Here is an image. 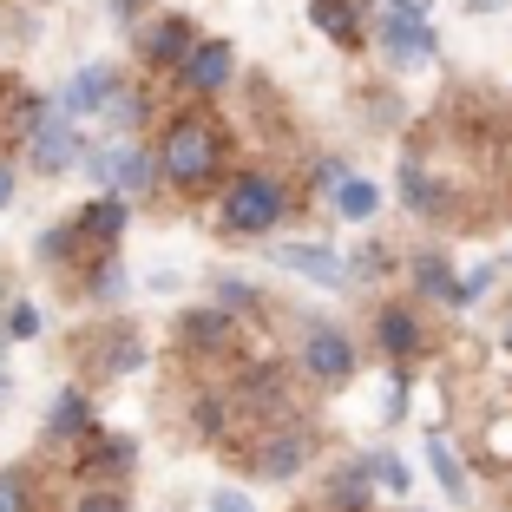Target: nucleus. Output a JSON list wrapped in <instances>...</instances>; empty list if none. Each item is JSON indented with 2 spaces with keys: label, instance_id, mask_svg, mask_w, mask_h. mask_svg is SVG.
I'll return each instance as SVG.
<instances>
[{
  "label": "nucleus",
  "instance_id": "f257e3e1",
  "mask_svg": "<svg viewBox=\"0 0 512 512\" xmlns=\"http://www.w3.org/2000/svg\"><path fill=\"white\" fill-rule=\"evenodd\" d=\"M224 165V132H217L204 112H178L158 138V178L165 184H204Z\"/></svg>",
  "mask_w": 512,
  "mask_h": 512
},
{
  "label": "nucleus",
  "instance_id": "f03ea898",
  "mask_svg": "<svg viewBox=\"0 0 512 512\" xmlns=\"http://www.w3.org/2000/svg\"><path fill=\"white\" fill-rule=\"evenodd\" d=\"M289 211V191L270 178V171H243V178L224 184V204H217V224L230 230V237H263V230H276Z\"/></svg>",
  "mask_w": 512,
  "mask_h": 512
},
{
  "label": "nucleus",
  "instance_id": "7ed1b4c3",
  "mask_svg": "<svg viewBox=\"0 0 512 512\" xmlns=\"http://www.w3.org/2000/svg\"><path fill=\"white\" fill-rule=\"evenodd\" d=\"M440 53V33L427 27V14H381V60L394 73H421Z\"/></svg>",
  "mask_w": 512,
  "mask_h": 512
},
{
  "label": "nucleus",
  "instance_id": "20e7f679",
  "mask_svg": "<svg viewBox=\"0 0 512 512\" xmlns=\"http://www.w3.org/2000/svg\"><path fill=\"white\" fill-rule=\"evenodd\" d=\"M302 368L316 381H329V388H342V381L355 375V342H348L342 329H329V322H316V329L302 335Z\"/></svg>",
  "mask_w": 512,
  "mask_h": 512
},
{
  "label": "nucleus",
  "instance_id": "39448f33",
  "mask_svg": "<svg viewBox=\"0 0 512 512\" xmlns=\"http://www.w3.org/2000/svg\"><path fill=\"white\" fill-rule=\"evenodd\" d=\"M309 453H316V440H309V427H276V434L256 440L250 467L263 473V480H289V473L309 467Z\"/></svg>",
  "mask_w": 512,
  "mask_h": 512
},
{
  "label": "nucleus",
  "instance_id": "423d86ee",
  "mask_svg": "<svg viewBox=\"0 0 512 512\" xmlns=\"http://www.w3.org/2000/svg\"><path fill=\"white\" fill-rule=\"evenodd\" d=\"M112 99H119V73H112V66H86V73H73L60 86L53 106H60L66 119H92V112H106Z\"/></svg>",
  "mask_w": 512,
  "mask_h": 512
},
{
  "label": "nucleus",
  "instance_id": "0eeeda50",
  "mask_svg": "<svg viewBox=\"0 0 512 512\" xmlns=\"http://www.w3.org/2000/svg\"><path fill=\"white\" fill-rule=\"evenodd\" d=\"M79 158V119H66L60 106H46L33 125V165L40 171H66Z\"/></svg>",
  "mask_w": 512,
  "mask_h": 512
},
{
  "label": "nucleus",
  "instance_id": "6e6552de",
  "mask_svg": "<svg viewBox=\"0 0 512 512\" xmlns=\"http://www.w3.org/2000/svg\"><path fill=\"white\" fill-rule=\"evenodd\" d=\"M92 171H99V178H106L119 197H138V191L151 184V158L132 145V138H119V145H99V151H92Z\"/></svg>",
  "mask_w": 512,
  "mask_h": 512
},
{
  "label": "nucleus",
  "instance_id": "1a4fd4ad",
  "mask_svg": "<svg viewBox=\"0 0 512 512\" xmlns=\"http://www.w3.org/2000/svg\"><path fill=\"white\" fill-rule=\"evenodd\" d=\"M276 270H296V276H309V283H322V289L348 283V263L329 250V243H276Z\"/></svg>",
  "mask_w": 512,
  "mask_h": 512
},
{
  "label": "nucleus",
  "instance_id": "9d476101",
  "mask_svg": "<svg viewBox=\"0 0 512 512\" xmlns=\"http://www.w3.org/2000/svg\"><path fill=\"white\" fill-rule=\"evenodd\" d=\"M178 73H184V92H197V99H204V92H224V86H230V73H237V53H230L224 40H197L191 60H184Z\"/></svg>",
  "mask_w": 512,
  "mask_h": 512
},
{
  "label": "nucleus",
  "instance_id": "9b49d317",
  "mask_svg": "<svg viewBox=\"0 0 512 512\" xmlns=\"http://www.w3.org/2000/svg\"><path fill=\"white\" fill-rule=\"evenodd\" d=\"M125 197L119 191H106V197H92L86 211H79V224L66 230V243H92V250H106V243H119V230H125Z\"/></svg>",
  "mask_w": 512,
  "mask_h": 512
},
{
  "label": "nucleus",
  "instance_id": "f8f14e48",
  "mask_svg": "<svg viewBox=\"0 0 512 512\" xmlns=\"http://www.w3.org/2000/svg\"><path fill=\"white\" fill-rule=\"evenodd\" d=\"M375 342H381V355H388V362H414V355H421V316H414V309H407V302H394V309H381L375 316Z\"/></svg>",
  "mask_w": 512,
  "mask_h": 512
},
{
  "label": "nucleus",
  "instance_id": "ddd939ff",
  "mask_svg": "<svg viewBox=\"0 0 512 512\" xmlns=\"http://www.w3.org/2000/svg\"><path fill=\"white\" fill-rule=\"evenodd\" d=\"M316 33H329L335 46H362V7L355 0H309Z\"/></svg>",
  "mask_w": 512,
  "mask_h": 512
},
{
  "label": "nucleus",
  "instance_id": "4468645a",
  "mask_svg": "<svg viewBox=\"0 0 512 512\" xmlns=\"http://www.w3.org/2000/svg\"><path fill=\"white\" fill-rule=\"evenodd\" d=\"M427 460H434V480L447 486V499H460V506H467V499H473V480H467L460 453H453V440L440 434V427H427Z\"/></svg>",
  "mask_w": 512,
  "mask_h": 512
},
{
  "label": "nucleus",
  "instance_id": "2eb2a0df",
  "mask_svg": "<svg viewBox=\"0 0 512 512\" xmlns=\"http://www.w3.org/2000/svg\"><path fill=\"white\" fill-rule=\"evenodd\" d=\"M191 20H178V14H171V20H158V27H151L145 33V53H151V60H158V66H184V60H191Z\"/></svg>",
  "mask_w": 512,
  "mask_h": 512
},
{
  "label": "nucleus",
  "instance_id": "dca6fc26",
  "mask_svg": "<svg viewBox=\"0 0 512 512\" xmlns=\"http://www.w3.org/2000/svg\"><path fill=\"white\" fill-rule=\"evenodd\" d=\"M414 289H421V296H440L447 309L460 302V276L447 270V256H440V250H421V256H414Z\"/></svg>",
  "mask_w": 512,
  "mask_h": 512
},
{
  "label": "nucleus",
  "instance_id": "f3484780",
  "mask_svg": "<svg viewBox=\"0 0 512 512\" xmlns=\"http://www.w3.org/2000/svg\"><path fill=\"white\" fill-rule=\"evenodd\" d=\"M329 191H335V217H348V224H368L381 211V184H368V178H342Z\"/></svg>",
  "mask_w": 512,
  "mask_h": 512
},
{
  "label": "nucleus",
  "instance_id": "a211bd4d",
  "mask_svg": "<svg viewBox=\"0 0 512 512\" xmlns=\"http://www.w3.org/2000/svg\"><path fill=\"white\" fill-rule=\"evenodd\" d=\"M132 460H138L132 440H125V434H106L99 447L86 453V473H99V480H125V473H132Z\"/></svg>",
  "mask_w": 512,
  "mask_h": 512
},
{
  "label": "nucleus",
  "instance_id": "6ab92c4d",
  "mask_svg": "<svg viewBox=\"0 0 512 512\" xmlns=\"http://www.w3.org/2000/svg\"><path fill=\"white\" fill-rule=\"evenodd\" d=\"M368 493H375V473L355 460V467H342L335 473V486H329V506L335 512H368Z\"/></svg>",
  "mask_w": 512,
  "mask_h": 512
},
{
  "label": "nucleus",
  "instance_id": "aec40b11",
  "mask_svg": "<svg viewBox=\"0 0 512 512\" xmlns=\"http://www.w3.org/2000/svg\"><path fill=\"white\" fill-rule=\"evenodd\" d=\"M86 414H92V407H86V394H79V388H66V394H53V414H46V427H53V434H86Z\"/></svg>",
  "mask_w": 512,
  "mask_h": 512
},
{
  "label": "nucleus",
  "instance_id": "412c9836",
  "mask_svg": "<svg viewBox=\"0 0 512 512\" xmlns=\"http://www.w3.org/2000/svg\"><path fill=\"white\" fill-rule=\"evenodd\" d=\"M362 467L375 473V486H388V493H407V486H414V467H407L401 453H368Z\"/></svg>",
  "mask_w": 512,
  "mask_h": 512
},
{
  "label": "nucleus",
  "instance_id": "4be33fe9",
  "mask_svg": "<svg viewBox=\"0 0 512 512\" xmlns=\"http://www.w3.org/2000/svg\"><path fill=\"white\" fill-rule=\"evenodd\" d=\"M184 335H191L197 348H211V342H224V335H230V316H224V309H211V316H191V322H184Z\"/></svg>",
  "mask_w": 512,
  "mask_h": 512
},
{
  "label": "nucleus",
  "instance_id": "5701e85b",
  "mask_svg": "<svg viewBox=\"0 0 512 512\" xmlns=\"http://www.w3.org/2000/svg\"><path fill=\"white\" fill-rule=\"evenodd\" d=\"M0 329L14 335V342H33V335H40V316H33L27 302H7V322H0Z\"/></svg>",
  "mask_w": 512,
  "mask_h": 512
},
{
  "label": "nucleus",
  "instance_id": "b1692460",
  "mask_svg": "<svg viewBox=\"0 0 512 512\" xmlns=\"http://www.w3.org/2000/svg\"><path fill=\"white\" fill-rule=\"evenodd\" d=\"M355 256H362V263L348 270V283H368V276H381V270H388V250H381V243H368V250H355Z\"/></svg>",
  "mask_w": 512,
  "mask_h": 512
},
{
  "label": "nucleus",
  "instance_id": "393cba45",
  "mask_svg": "<svg viewBox=\"0 0 512 512\" xmlns=\"http://www.w3.org/2000/svg\"><path fill=\"white\" fill-rule=\"evenodd\" d=\"M79 512H125V499H119V486H99V493L79 499Z\"/></svg>",
  "mask_w": 512,
  "mask_h": 512
},
{
  "label": "nucleus",
  "instance_id": "a878e982",
  "mask_svg": "<svg viewBox=\"0 0 512 512\" xmlns=\"http://www.w3.org/2000/svg\"><path fill=\"white\" fill-rule=\"evenodd\" d=\"M0 512H27V486L14 473H0Z\"/></svg>",
  "mask_w": 512,
  "mask_h": 512
},
{
  "label": "nucleus",
  "instance_id": "bb28decb",
  "mask_svg": "<svg viewBox=\"0 0 512 512\" xmlns=\"http://www.w3.org/2000/svg\"><path fill=\"white\" fill-rule=\"evenodd\" d=\"M224 302H237V309H243V302H256V289L237 283V276H224V283H217V309H224Z\"/></svg>",
  "mask_w": 512,
  "mask_h": 512
},
{
  "label": "nucleus",
  "instance_id": "cd10ccee",
  "mask_svg": "<svg viewBox=\"0 0 512 512\" xmlns=\"http://www.w3.org/2000/svg\"><path fill=\"white\" fill-rule=\"evenodd\" d=\"M512 453V414H493V460Z\"/></svg>",
  "mask_w": 512,
  "mask_h": 512
},
{
  "label": "nucleus",
  "instance_id": "c85d7f7f",
  "mask_svg": "<svg viewBox=\"0 0 512 512\" xmlns=\"http://www.w3.org/2000/svg\"><path fill=\"white\" fill-rule=\"evenodd\" d=\"M211 512H256V506L237 493V486H224V493H211Z\"/></svg>",
  "mask_w": 512,
  "mask_h": 512
},
{
  "label": "nucleus",
  "instance_id": "c756f323",
  "mask_svg": "<svg viewBox=\"0 0 512 512\" xmlns=\"http://www.w3.org/2000/svg\"><path fill=\"white\" fill-rule=\"evenodd\" d=\"M388 14H427V0H381Z\"/></svg>",
  "mask_w": 512,
  "mask_h": 512
},
{
  "label": "nucleus",
  "instance_id": "7c9ffc66",
  "mask_svg": "<svg viewBox=\"0 0 512 512\" xmlns=\"http://www.w3.org/2000/svg\"><path fill=\"white\" fill-rule=\"evenodd\" d=\"M14 204V165H0V211Z\"/></svg>",
  "mask_w": 512,
  "mask_h": 512
},
{
  "label": "nucleus",
  "instance_id": "2f4dec72",
  "mask_svg": "<svg viewBox=\"0 0 512 512\" xmlns=\"http://www.w3.org/2000/svg\"><path fill=\"white\" fill-rule=\"evenodd\" d=\"M499 7H512V0H467V14H499Z\"/></svg>",
  "mask_w": 512,
  "mask_h": 512
},
{
  "label": "nucleus",
  "instance_id": "473e14b6",
  "mask_svg": "<svg viewBox=\"0 0 512 512\" xmlns=\"http://www.w3.org/2000/svg\"><path fill=\"white\" fill-rule=\"evenodd\" d=\"M506 309H512V302H506ZM506 348H512V316H506Z\"/></svg>",
  "mask_w": 512,
  "mask_h": 512
}]
</instances>
